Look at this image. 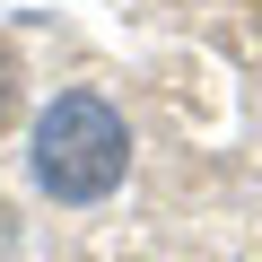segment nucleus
Masks as SVG:
<instances>
[{"mask_svg": "<svg viewBox=\"0 0 262 262\" xmlns=\"http://www.w3.org/2000/svg\"><path fill=\"white\" fill-rule=\"evenodd\" d=\"M9 114H18V53L0 44V122H9Z\"/></svg>", "mask_w": 262, "mask_h": 262, "instance_id": "nucleus-2", "label": "nucleus"}, {"mask_svg": "<svg viewBox=\"0 0 262 262\" xmlns=\"http://www.w3.org/2000/svg\"><path fill=\"white\" fill-rule=\"evenodd\" d=\"M131 175V131L105 96H53L35 114V184L53 201H105Z\"/></svg>", "mask_w": 262, "mask_h": 262, "instance_id": "nucleus-1", "label": "nucleus"}]
</instances>
